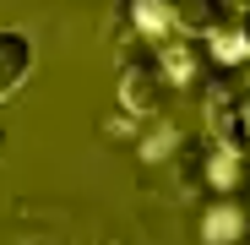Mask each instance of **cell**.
<instances>
[{"label":"cell","instance_id":"30bf717a","mask_svg":"<svg viewBox=\"0 0 250 245\" xmlns=\"http://www.w3.org/2000/svg\"><path fill=\"white\" fill-rule=\"evenodd\" d=\"M239 33H245V60H250V11L239 17Z\"/></svg>","mask_w":250,"mask_h":245},{"label":"cell","instance_id":"8992f818","mask_svg":"<svg viewBox=\"0 0 250 245\" xmlns=\"http://www.w3.org/2000/svg\"><path fill=\"white\" fill-rule=\"evenodd\" d=\"M131 22L152 38H169L174 33V0H131Z\"/></svg>","mask_w":250,"mask_h":245},{"label":"cell","instance_id":"52a82bcc","mask_svg":"<svg viewBox=\"0 0 250 245\" xmlns=\"http://www.w3.org/2000/svg\"><path fill=\"white\" fill-rule=\"evenodd\" d=\"M207 49H212V60H223V66H239V60H245V33H239V17H229L212 38H207Z\"/></svg>","mask_w":250,"mask_h":245},{"label":"cell","instance_id":"277c9868","mask_svg":"<svg viewBox=\"0 0 250 245\" xmlns=\"http://www.w3.org/2000/svg\"><path fill=\"white\" fill-rule=\"evenodd\" d=\"M223 22H229V6H223V0H174V33L212 38Z\"/></svg>","mask_w":250,"mask_h":245},{"label":"cell","instance_id":"7a4b0ae2","mask_svg":"<svg viewBox=\"0 0 250 245\" xmlns=\"http://www.w3.org/2000/svg\"><path fill=\"white\" fill-rule=\"evenodd\" d=\"M33 71V38L22 27H0V104H6Z\"/></svg>","mask_w":250,"mask_h":245},{"label":"cell","instance_id":"6da1fadb","mask_svg":"<svg viewBox=\"0 0 250 245\" xmlns=\"http://www.w3.org/2000/svg\"><path fill=\"white\" fill-rule=\"evenodd\" d=\"M120 104H125V114H152L163 104V60L158 55L131 49L120 60Z\"/></svg>","mask_w":250,"mask_h":245},{"label":"cell","instance_id":"3957f363","mask_svg":"<svg viewBox=\"0 0 250 245\" xmlns=\"http://www.w3.org/2000/svg\"><path fill=\"white\" fill-rule=\"evenodd\" d=\"M245 229H250V207L239 196H218L212 207H207V218H201V240L207 245H239Z\"/></svg>","mask_w":250,"mask_h":245},{"label":"cell","instance_id":"5b68a950","mask_svg":"<svg viewBox=\"0 0 250 245\" xmlns=\"http://www.w3.org/2000/svg\"><path fill=\"white\" fill-rule=\"evenodd\" d=\"M207 38H190V33H174L169 49H163V71H169V82H196V71L207 66Z\"/></svg>","mask_w":250,"mask_h":245},{"label":"cell","instance_id":"ba28073f","mask_svg":"<svg viewBox=\"0 0 250 245\" xmlns=\"http://www.w3.org/2000/svg\"><path fill=\"white\" fill-rule=\"evenodd\" d=\"M212 180H218V185H234V180H239V153H234V142L218 153V163H212Z\"/></svg>","mask_w":250,"mask_h":245},{"label":"cell","instance_id":"9c48e42d","mask_svg":"<svg viewBox=\"0 0 250 245\" xmlns=\"http://www.w3.org/2000/svg\"><path fill=\"white\" fill-rule=\"evenodd\" d=\"M239 136H245V142H250V93H245V98H239Z\"/></svg>","mask_w":250,"mask_h":245}]
</instances>
